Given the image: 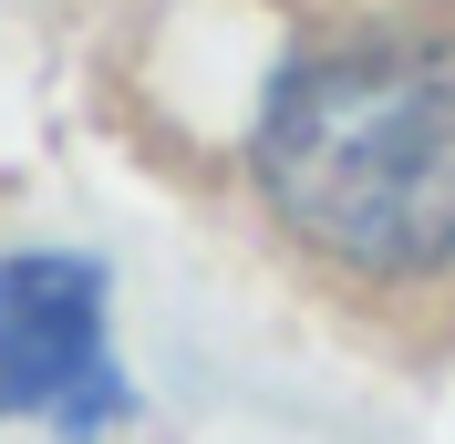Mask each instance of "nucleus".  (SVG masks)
<instances>
[{
	"instance_id": "f03ea898",
	"label": "nucleus",
	"mask_w": 455,
	"mask_h": 444,
	"mask_svg": "<svg viewBox=\"0 0 455 444\" xmlns=\"http://www.w3.org/2000/svg\"><path fill=\"white\" fill-rule=\"evenodd\" d=\"M124 403L93 258H0V414L104 424Z\"/></svg>"
},
{
	"instance_id": "f257e3e1",
	"label": "nucleus",
	"mask_w": 455,
	"mask_h": 444,
	"mask_svg": "<svg viewBox=\"0 0 455 444\" xmlns=\"http://www.w3.org/2000/svg\"><path fill=\"white\" fill-rule=\"evenodd\" d=\"M259 186L321 258L414 279L455 258V52L352 42L300 62L259 114Z\"/></svg>"
}]
</instances>
